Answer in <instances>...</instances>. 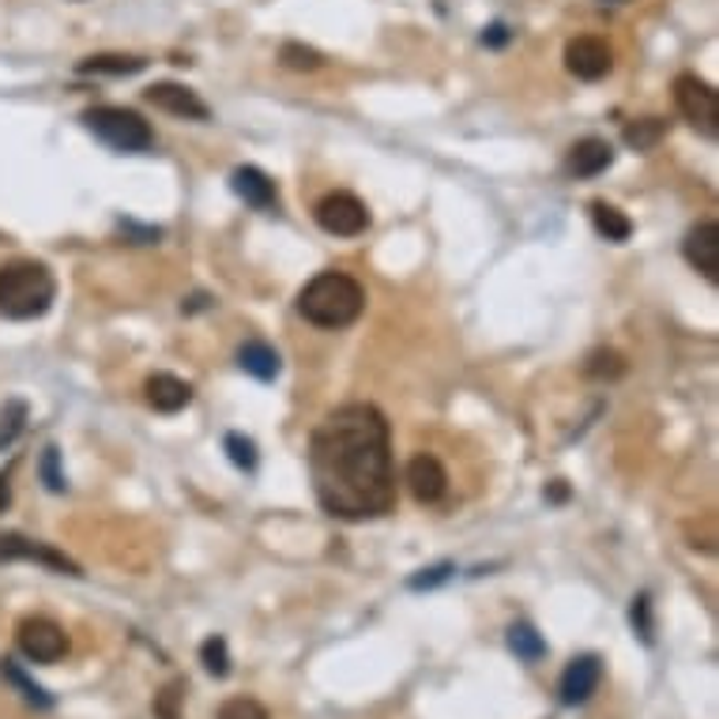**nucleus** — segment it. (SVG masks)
<instances>
[{
  "label": "nucleus",
  "mask_w": 719,
  "mask_h": 719,
  "mask_svg": "<svg viewBox=\"0 0 719 719\" xmlns=\"http://www.w3.org/2000/svg\"><path fill=\"white\" fill-rule=\"evenodd\" d=\"M143 98H148L154 109H162V114L185 117V121H207V117H212V109H207L204 98H200L193 87L174 84V79H159V84H151L148 90H143Z\"/></svg>",
  "instance_id": "nucleus-9"
},
{
  "label": "nucleus",
  "mask_w": 719,
  "mask_h": 719,
  "mask_svg": "<svg viewBox=\"0 0 719 719\" xmlns=\"http://www.w3.org/2000/svg\"><path fill=\"white\" fill-rule=\"evenodd\" d=\"M12 468L15 463H8V471H0V513H4L8 502H12Z\"/></svg>",
  "instance_id": "nucleus-35"
},
{
  "label": "nucleus",
  "mask_w": 719,
  "mask_h": 719,
  "mask_svg": "<svg viewBox=\"0 0 719 719\" xmlns=\"http://www.w3.org/2000/svg\"><path fill=\"white\" fill-rule=\"evenodd\" d=\"M607 4H625V0H607Z\"/></svg>",
  "instance_id": "nucleus-38"
},
{
  "label": "nucleus",
  "mask_w": 719,
  "mask_h": 719,
  "mask_svg": "<svg viewBox=\"0 0 719 719\" xmlns=\"http://www.w3.org/2000/svg\"><path fill=\"white\" fill-rule=\"evenodd\" d=\"M452 572H457L452 561H441V566H430V569H418L415 577L407 580V588H411V591H433V588H441L444 580H452Z\"/></svg>",
  "instance_id": "nucleus-29"
},
{
  "label": "nucleus",
  "mask_w": 719,
  "mask_h": 719,
  "mask_svg": "<svg viewBox=\"0 0 719 719\" xmlns=\"http://www.w3.org/2000/svg\"><path fill=\"white\" fill-rule=\"evenodd\" d=\"M230 189L238 193L245 204L257 207V212H271V207H279V189L276 181H271L264 170L257 167H238L230 174Z\"/></svg>",
  "instance_id": "nucleus-15"
},
{
  "label": "nucleus",
  "mask_w": 719,
  "mask_h": 719,
  "mask_svg": "<svg viewBox=\"0 0 719 719\" xmlns=\"http://www.w3.org/2000/svg\"><path fill=\"white\" fill-rule=\"evenodd\" d=\"M148 68V57H132V53H95L76 65L79 76H136Z\"/></svg>",
  "instance_id": "nucleus-17"
},
{
  "label": "nucleus",
  "mask_w": 719,
  "mask_h": 719,
  "mask_svg": "<svg viewBox=\"0 0 719 719\" xmlns=\"http://www.w3.org/2000/svg\"><path fill=\"white\" fill-rule=\"evenodd\" d=\"M591 226H595V234L607 242L633 238V218L625 212H618L614 204H607V200H595V204H591Z\"/></svg>",
  "instance_id": "nucleus-19"
},
{
  "label": "nucleus",
  "mask_w": 719,
  "mask_h": 719,
  "mask_svg": "<svg viewBox=\"0 0 719 719\" xmlns=\"http://www.w3.org/2000/svg\"><path fill=\"white\" fill-rule=\"evenodd\" d=\"M207 305H212V298H207V294H196L193 302H185L181 309H185V313H196V309H207Z\"/></svg>",
  "instance_id": "nucleus-36"
},
{
  "label": "nucleus",
  "mask_w": 719,
  "mask_h": 719,
  "mask_svg": "<svg viewBox=\"0 0 719 719\" xmlns=\"http://www.w3.org/2000/svg\"><path fill=\"white\" fill-rule=\"evenodd\" d=\"M0 675H4L8 686H15V689H20V697L26 700V705L42 708V712H50V708H53V697L45 694V689L39 686V682H34L31 675H26V670H23L15 659H0Z\"/></svg>",
  "instance_id": "nucleus-20"
},
{
  "label": "nucleus",
  "mask_w": 719,
  "mask_h": 719,
  "mask_svg": "<svg viewBox=\"0 0 719 719\" xmlns=\"http://www.w3.org/2000/svg\"><path fill=\"white\" fill-rule=\"evenodd\" d=\"M200 663H204V670L215 678L230 675V648H226L223 636H207V641L200 644Z\"/></svg>",
  "instance_id": "nucleus-27"
},
{
  "label": "nucleus",
  "mask_w": 719,
  "mask_h": 719,
  "mask_svg": "<svg viewBox=\"0 0 719 719\" xmlns=\"http://www.w3.org/2000/svg\"><path fill=\"white\" fill-rule=\"evenodd\" d=\"M15 644H20L26 659L42 663V667L61 663L68 655V633L50 618H23L20 630H15Z\"/></svg>",
  "instance_id": "nucleus-6"
},
{
  "label": "nucleus",
  "mask_w": 719,
  "mask_h": 719,
  "mask_svg": "<svg viewBox=\"0 0 719 719\" xmlns=\"http://www.w3.org/2000/svg\"><path fill=\"white\" fill-rule=\"evenodd\" d=\"M26 418H31V411H26L23 399H8V404L0 407V452L12 449V444L20 441V433L26 430Z\"/></svg>",
  "instance_id": "nucleus-23"
},
{
  "label": "nucleus",
  "mask_w": 719,
  "mask_h": 719,
  "mask_svg": "<svg viewBox=\"0 0 719 719\" xmlns=\"http://www.w3.org/2000/svg\"><path fill=\"white\" fill-rule=\"evenodd\" d=\"M508 42H513V31H508L505 23H490L486 31H482V45H490V50H502Z\"/></svg>",
  "instance_id": "nucleus-34"
},
{
  "label": "nucleus",
  "mask_w": 719,
  "mask_h": 719,
  "mask_svg": "<svg viewBox=\"0 0 719 719\" xmlns=\"http://www.w3.org/2000/svg\"><path fill=\"white\" fill-rule=\"evenodd\" d=\"M625 358L618 351H591L588 354V362H584V373L591 380H618V377H625Z\"/></svg>",
  "instance_id": "nucleus-25"
},
{
  "label": "nucleus",
  "mask_w": 719,
  "mask_h": 719,
  "mask_svg": "<svg viewBox=\"0 0 719 719\" xmlns=\"http://www.w3.org/2000/svg\"><path fill=\"white\" fill-rule=\"evenodd\" d=\"M663 136H667V121H663V117H644V121H633L622 129V140L630 143L633 151H652Z\"/></svg>",
  "instance_id": "nucleus-22"
},
{
  "label": "nucleus",
  "mask_w": 719,
  "mask_h": 719,
  "mask_svg": "<svg viewBox=\"0 0 719 719\" xmlns=\"http://www.w3.org/2000/svg\"><path fill=\"white\" fill-rule=\"evenodd\" d=\"M550 502H566V486H561V482L550 490Z\"/></svg>",
  "instance_id": "nucleus-37"
},
{
  "label": "nucleus",
  "mask_w": 719,
  "mask_h": 719,
  "mask_svg": "<svg viewBox=\"0 0 719 719\" xmlns=\"http://www.w3.org/2000/svg\"><path fill=\"white\" fill-rule=\"evenodd\" d=\"M316 226L335 238H358L369 230V207L354 193H328L316 204Z\"/></svg>",
  "instance_id": "nucleus-7"
},
{
  "label": "nucleus",
  "mask_w": 719,
  "mask_h": 719,
  "mask_svg": "<svg viewBox=\"0 0 719 719\" xmlns=\"http://www.w3.org/2000/svg\"><path fill=\"white\" fill-rule=\"evenodd\" d=\"M0 561H39V566L61 572V577H84L68 554L53 550L45 543L23 539V535H0Z\"/></svg>",
  "instance_id": "nucleus-11"
},
{
  "label": "nucleus",
  "mask_w": 719,
  "mask_h": 719,
  "mask_svg": "<svg viewBox=\"0 0 719 719\" xmlns=\"http://www.w3.org/2000/svg\"><path fill=\"white\" fill-rule=\"evenodd\" d=\"M42 479H45V486L53 490V494H61V490L68 486L65 475H61V452H57V444H50V449L42 452Z\"/></svg>",
  "instance_id": "nucleus-32"
},
{
  "label": "nucleus",
  "mask_w": 719,
  "mask_h": 719,
  "mask_svg": "<svg viewBox=\"0 0 719 719\" xmlns=\"http://www.w3.org/2000/svg\"><path fill=\"white\" fill-rule=\"evenodd\" d=\"M566 68L577 79H584V84H595V79H603L614 68V53L595 34H580V39H572L566 45Z\"/></svg>",
  "instance_id": "nucleus-8"
},
{
  "label": "nucleus",
  "mask_w": 719,
  "mask_h": 719,
  "mask_svg": "<svg viewBox=\"0 0 719 719\" xmlns=\"http://www.w3.org/2000/svg\"><path fill=\"white\" fill-rule=\"evenodd\" d=\"M682 253H686V260L694 264L708 283H719V223H712V218L697 223L686 234V242H682Z\"/></svg>",
  "instance_id": "nucleus-12"
},
{
  "label": "nucleus",
  "mask_w": 719,
  "mask_h": 719,
  "mask_svg": "<svg viewBox=\"0 0 719 719\" xmlns=\"http://www.w3.org/2000/svg\"><path fill=\"white\" fill-rule=\"evenodd\" d=\"M508 648H513V655L521 663H539L543 655H546V641H543V633L535 630V625H527V622H513L508 625Z\"/></svg>",
  "instance_id": "nucleus-21"
},
{
  "label": "nucleus",
  "mask_w": 719,
  "mask_h": 719,
  "mask_svg": "<svg viewBox=\"0 0 719 719\" xmlns=\"http://www.w3.org/2000/svg\"><path fill=\"white\" fill-rule=\"evenodd\" d=\"M223 449H226V457H230L234 468H242V471H257V441L253 437H245V433H226L223 437Z\"/></svg>",
  "instance_id": "nucleus-26"
},
{
  "label": "nucleus",
  "mask_w": 719,
  "mask_h": 719,
  "mask_svg": "<svg viewBox=\"0 0 719 719\" xmlns=\"http://www.w3.org/2000/svg\"><path fill=\"white\" fill-rule=\"evenodd\" d=\"M362 309H366V290L347 271H321L298 294V313L309 324L328 328V332L354 324L362 316Z\"/></svg>",
  "instance_id": "nucleus-2"
},
{
  "label": "nucleus",
  "mask_w": 719,
  "mask_h": 719,
  "mask_svg": "<svg viewBox=\"0 0 719 719\" xmlns=\"http://www.w3.org/2000/svg\"><path fill=\"white\" fill-rule=\"evenodd\" d=\"M675 106L700 136L716 140L719 136V95H716L712 84H705V79L694 76V72H682V76L675 79Z\"/></svg>",
  "instance_id": "nucleus-5"
},
{
  "label": "nucleus",
  "mask_w": 719,
  "mask_h": 719,
  "mask_svg": "<svg viewBox=\"0 0 719 719\" xmlns=\"http://www.w3.org/2000/svg\"><path fill=\"white\" fill-rule=\"evenodd\" d=\"M57 298V279L39 260H15L0 268V316L8 321H39Z\"/></svg>",
  "instance_id": "nucleus-3"
},
{
  "label": "nucleus",
  "mask_w": 719,
  "mask_h": 719,
  "mask_svg": "<svg viewBox=\"0 0 719 719\" xmlns=\"http://www.w3.org/2000/svg\"><path fill=\"white\" fill-rule=\"evenodd\" d=\"M611 167H614V148L607 140H599V136H588V140H580L569 148L566 170L572 178H599Z\"/></svg>",
  "instance_id": "nucleus-16"
},
{
  "label": "nucleus",
  "mask_w": 719,
  "mask_h": 719,
  "mask_svg": "<svg viewBox=\"0 0 719 719\" xmlns=\"http://www.w3.org/2000/svg\"><path fill=\"white\" fill-rule=\"evenodd\" d=\"M181 700H185V682H170L159 697H154V716L159 719H181Z\"/></svg>",
  "instance_id": "nucleus-30"
},
{
  "label": "nucleus",
  "mask_w": 719,
  "mask_h": 719,
  "mask_svg": "<svg viewBox=\"0 0 719 719\" xmlns=\"http://www.w3.org/2000/svg\"><path fill=\"white\" fill-rule=\"evenodd\" d=\"M407 486H411L418 505H437L449 490V471L441 468V460L430 457V452H418V457L407 463Z\"/></svg>",
  "instance_id": "nucleus-13"
},
{
  "label": "nucleus",
  "mask_w": 719,
  "mask_h": 719,
  "mask_svg": "<svg viewBox=\"0 0 719 719\" xmlns=\"http://www.w3.org/2000/svg\"><path fill=\"white\" fill-rule=\"evenodd\" d=\"M79 121H84V129L95 132L106 148H114L121 154L151 151V143H154L151 125L143 121L136 109H125V106H90V109H84Z\"/></svg>",
  "instance_id": "nucleus-4"
},
{
  "label": "nucleus",
  "mask_w": 719,
  "mask_h": 719,
  "mask_svg": "<svg viewBox=\"0 0 719 719\" xmlns=\"http://www.w3.org/2000/svg\"><path fill=\"white\" fill-rule=\"evenodd\" d=\"M599 682H603V659L595 652H584V655H572L569 667L561 670V682H558V697L561 705L577 708L595 694Z\"/></svg>",
  "instance_id": "nucleus-10"
},
{
  "label": "nucleus",
  "mask_w": 719,
  "mask_h": 719,
  "mask_svg": "<svg viewBox=\"0 0 719 719\" xmlns=\"http://www.w3.org/2000/svg\"><path fill=\"white\" fill-rule=\"evenodd\" d=\"M309 482L335 521H377L396 508L393 433L373 404H343L309 437Z\"/></svg>",
  "instance_id": "nucleus-1"
},
{
  "label": "nucleus",
  "mask_w": 719,
  "mask_h": 719,
  "mask_svg": "<svg viewBox=\"0 0 719 719\" xmlns=\"http://www.w3.org/2000/svg\"><path fill=\"white\" fill-rule=\"evenodd\" d=\"M117 226H121V234H129V238H132L136 245H151V242H159V238H162L159 226H136L132 218H121V223H117Z\"/></svg>",
  "instance_id": "nucleus-33"
},
{
  "label": "nucleus",
  "mask_w": 719,
  "mask_h": 719,
  "mask_svg": "<svg viewBox=\"0 0 719 719\" xmlns=\"http://www.w3.org/2000/svg\"><path fill=\"white\" fill-rule=\"evenodd\" d=\"M143 396H148V404L159 415H178L193 404V385L174 377V373H151L148 385H143Z\"/></svg>",
  "instance_id": "nucleus-14"
},
{
  "label": "nucleus",
  "mask_w": 719,
  "mask_h": 719,
  "mask_svg": "<svg viewBox=\"0 0 719 719\" xmlns=\"http://www.w3.org/2000/svg\"><path fill=\"white\" fill-rule=\"evenodd\" d=\"M238 366L257 380H276L283 362H279L276 347H268L264 340H249V343H242V351H238Z\"/></svg>",
  "instance_id": "nucleus-18"
},
{
  "label": "nucleus",
  "mask_w": 719,
  "mask_h": 719,
  "mask_svg": "<svg viewBox=\"0 0 719 719\" xmlns=\"http://www.w3.org/2000/svg\"><path fill=\"white\" fill-rule=\"evenodd\" d=\"M633 630L641 633V641L644 644H652L655 641V625H652V599H648V591H641V595L633 599Z\"/></svg>",
  "instance_id": "nucleus-31"
},
{
  "label": "nucleus",
  "mask_w": 719,
  "mask_h": 719,
  "mask_svg": "<svg viewBox=\"0 0 719 719\" xmlns=\"http://www.w3.org/2000/svg\"><path fill=\"white\" fill-rule=\"evenodd\" d=\"M279 61H283V68H290V72L324 68V53L313 50V45H302V42H283V45H279Z\"/></svg>",
  "instance_id": "nucleus-24"
},
{
  "label": "nucleus",
  "mask_w": 719,
  "mask_h": 719,
  "mask_svg": "<svg viewBox=\"0 0 719 719\" xmlns=\"http://www.w3.org/2000/svg\"><path fill=\"white\" fill-rule=\"evenodd\" d=\"M215 719H271V716H268V708H264L260 700L230 697V700H223V705H218Z\"/></svg>",
  "instance_id": "nucleus-28"
}]
</instances>
